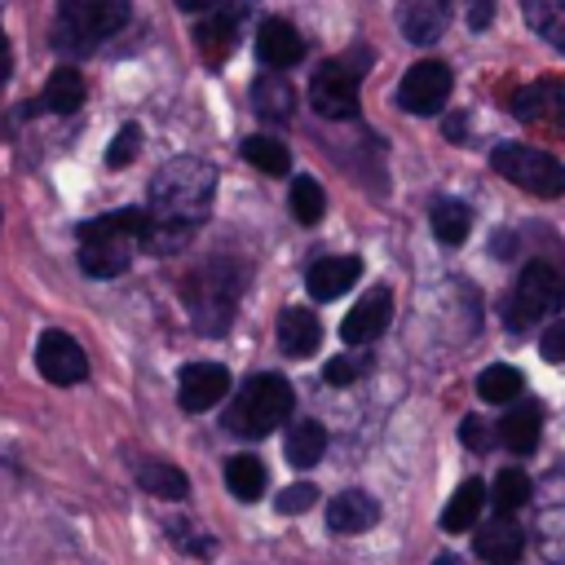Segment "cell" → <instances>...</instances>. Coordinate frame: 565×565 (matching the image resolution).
<instances>
[{
    "label": "cell",
    "mask_w": 565,
    "mask_h": 565,
    "mask_svg": "<svg viewBox=\"0 0 565 565\" xmlns=\"http://www.w3.org/2000/svg\"><path fill=\"white\" fill-rule=\"evenodd\" d=\"M137 146H141V128H137V124H124V128L110 137V146H106V163H110V168L132 163V159H137Z\"/></svg>",
    "instance_id": "836d02e7"
},
{
    "label": "cell",
    "mask_w": 565,
    "mask_h": 565,
    "mask_svg": "<svg viewBox=\"0 0 565 565\" xmlns=\"http://www.w3.org/2000/svg\"><path fill=\"white\" fill-rule=\"evenodd\" d=\"M128 22V0H57L53 44L62 53H88Z\"/></svg>",
    "instance_id": "277c9868"
},
{
    "label": "cell",
    "mask_w": 565,
    "mask_h": 565,
    "mask_svg": "<svg viewBox=\"0 0 565 565\" xmlns=\"http://www.w3.org/2000/svg\"><path fill=\"white\" fill-rule=\"evenodd\" d=\"M35 366H40V375L49 384H79V380H88V358L75 344V335H66V331H44L40 335Z\"/></svg>",
    "instance_id": "8fae6325"
},
{
    "label": "cell",
    "mask_w": 565,
    "mask_h": 565,
    "mask_svg": "<svg viewBox=\"0 0 565 565\" xmlns=\"http://www.w3.org/2000/svg\"><path fill=\"white\" fill-rule=\"evenodd\" d=\"M309 106L322 119H353L358 115V71L349 62H322L309 79Z\"/></svg>",
    "instance_id": "9c48e42d"
},
{
    "label": "cell",
    "mask_w": 565,
    "mask_h": 565,
    "mask_svg": "<svg viewBox=\"0 0 565 565\" xmlns=\"http://www.w3.org/2000/svg\"><path fill=\"white\" fill-rule=\"evenodd\" d=\"M490 18H494V4H490V0H472L468 22H472V26H490Z\"/></svg>",
    "instance_id": "ab89813d"
},
{
    "label": "cell",
    "mask_w": 565,
    "mask_h": 565,
    "mask_svg": "<svg viewBox=\"0 0 565 565\" xmlns=\"http://www.w3.org/2000/svg\"><path fill=\"white\" fill-rule=\"evenodd\" d=\"M185 305H190V318L194 327H203L207 335H221L230 322H234V300H238V278L225 260H212L203 265L199 274L185 278Z\"/></svg>",
    "instance_id": "8992f818"
},
{
    "label": "cell",
    "mask_w": 565,
    "mask_h": 565,
    "mask_svg": "<svg viewBox=\"0 0 565 565\" xmlns=\"http://www.w3.org/2000/svg\"><path fill=\"white\" fill-rule=\"evenodd\" d=\"M313 499H318L313 481H296V486H287V490L278 494V512H282V516H296V512L313 508Z\"/></svg>",
    "instance_id": "d590c367"
},
{
    "label": "cell",
    "mask_w": 565,
    "mask_h": 565,
    "mask_svg": "<svg viewBox=\"0 0 565 565\" xmlns=\"http://www.w3.org/2000/svg\"><path fill=\"white\" fill-rule=\"evenodd\" d=\"M450 84H455L450 66L437 62V57H424V62H415V66L402 75L397 102H402V110H411V115H437V110L446 106V97H450Z\"/></svg>",
    "instance_id": "30bf717a"
},
{
    "label": "cell",
    "mask_w": 565,
    "mask_h": 565,
    "mask_svg": "<svg viewBox=\"0 0 565 565\" xmlns=\"http://www.w3.org/2000/svg\"><path fill=\"white\" fill-rule=\"evenodd\" d=\"M433 565H459V561H455V556H450V552H446V556H437V561H433Z\"/></svg>",
    "instance_id": "ee69618b"
},
{
    "label": "cell",
    "mask_w": 565,
    "mask_h": 565,
    "mask_svg": "<svg viewBox=\"0 0 565 565\" xmlns=\"http://www.w3.org/2000/svg\"><path fill=\"white\" fill-rule=\"evenodd\" d=\"M322 212H327L322 185H318L313 177H296V181H291V216H296L300 225H318Z\"/></svg>",
    "instance_id": "1f68e13d"
},
{
    "label": "cell",
    "mask_w": 565,
    "mask_h": 565,
    "mask_svg": "<svg viewBox=\"0 0 565 565\" xmlns=\"http://www.w3.org/2000/svg\"><path fill=\"white\" fill-rule=\"evenodd\" d=\"M508 110H512L525 128L565 141V84H561V79H534V84L516 88Z\"/></svg>",
    "instance_id": "ba28073f"
},
{
    "label": "cell",
    "mask_w": 565,
    "mask_h": 565,
    "mask_svg": "<svg viewBox=\"0 0 565 565\" xmlns=\"http://www.w3.org/2000/svg\"><path fill=\"white\" fill-rule=\"evenodd\" d=\"M539 433H543V406L539 402H521L499 419V441L516 455H530L539 446Z\"/></svg>",
    "instance_id": "d6986e66"
},
{
    "label": "cell",
    "mask_w": 565,
    "mask_h": 565,
    "mask_svg": "<svg viewBox=\"0 0 565 565\" xmlns=\"http://www.w3.org/2000/svg\"><path fill=\"white\" fill-rule=\"evenodd\" d=\"M446 132H450L455 141H463V115H450V119H446Z\"/></svg>",
    "instance_id": "7bdbcfd3"
},
{
    "label": "cell",
    "mask_w": 565,
    "mask_h": 565,
    "mask_svg": "<svg viewBox=\"0 0 565 565\" xmlns=\"http://www.w3.org/2000/svg\"><path fill=\"white\" fill-rule=\"evenodd\" d=\"M561 305V274L547 265V260H530L512 287V300H508V322L512 327H530L539 318H547L552 309Z\"/></svg>",
    "instance_id": "52a82bcc"
},
{
    "label": "cell",
    "mask_w": 565,
    "mask_h": 565,
    "mask_svg": "<svg viewBox=\"0 0 565 565\" xmlns=\"http://www.w3.org/2000/svg\"><path fill=\"white\" fill-rule=\"evenodd\" d=\"M521 13L552 49L565 53V0H521Z\"/></svg>",
    "instance_id": "83f0119b"
},
{
    "label": "cell",
    "mask_w": 565,
    "mask_h": 565,
    "mask_svg": "<svg viewBox=\"0 0 565 565\" xmlns=\"http://www.w3.org/2000/svg\"><path fill=\"white\" fill-rule=\"evenodd\" d=\"M521 552H525V534H521V525L512 516L499 512L486 525H477V556L486 565H516Z\"/></svg>",
    "instance_id": "5bb4252c"
},
{
    "label": "cell",
    "mask_w": 565,
    "mask_h": 565,
    "mask_svg": "<svg viewBox=\"0 0 565 565\" xmlns=\"http://www.w3.org/2000/svg\"><path fill=\"white\" fill-rule=\"evenodd\" d=\"M4 79H9V35L0 31V88H4Z\"/></svg>",
    "instance_id": "b9f144b4"
},
{
    "label": "cell",
    "mask_w": 565,
    "mask_h": 565,
    "mask_svg": "<svg viewBox=\"0 0 565 565\" xmlns=\"http://www.w3.org/2000/svg\"><path fill=\"white\" fill-rule=\"evenodd\" d=\"M530 499V477L521 472V468H503L499 477H494V486H490V503H494V512H516L521 503Z\"/></svg>",
    "instance_id": "d6a6232c"
},
{
    "label": "cell",
    "mask_w": 565,
    "mask_h": 565,
    "mask_svg": "<svg viewBox=\"0 0 565 565\" xmlns=\"http://www.w3.org/2000/svg\"><path fill=\"white\" fill-rule=\"evenodd\" d=\"M397 22H402L406 40L433 44V40H441V31L450 22V9H446V0H406L402 13H397Z\"/></svg>",
    "instance_id": "ac0fdd59"
},
{
    "label": "cell",
    "mask_w": 565,
    "mask_h": 565,
    "mask_svg": "<svg viewBox=\"0 0 565 565\" xmlns=\"http://www.w3.org/2000/svg\"><path fill=\"white\" fill-rule=\"evenodd\" d=\"M84 75L75 71V66H57L53 75H49V84H44V93H40V110H49V115H71V110H79L84 106Z\"/></svg>",
    "instance_id": "7402d4cb"
},
{
    "label": "cell",
    "mask_w": 565,
    "mask_h": 565,
    "mask_svg": "<svg viewBox=\"0 0 565 565\" xmlns=\"http://www.w3.org/2000/svg\"><path fill=\"white\" fill-rule=\"evenodd\" d=\"M521 388H525V375L516 371V366H508V362H494V366H486L481 375H477V393L486 397V402H512V397H521Z\"/></svg>",
    "instance_id": "4dcf8cb0"
},
{
    "label": "cell",
    "mask_w": 565,
    "mask_h": 565,
    "mask_svg": "<svg viewBox=\"0 0 565 565\" xmlns=\"http://www.w3.org/2000/svg\"><path fill=\"white\" fill-rule=\"evenodd\" d=\"M380 521V503L366 490H340L327 508V525L331 534H362Z\"/></svg>",
    "instance_id": "e0dca14e"
},
{
    "label": "cell",
    "mask_w": 565,
    "mask_h": 565,
    "mask_svg": "<svg viewBox=\"0 0 565 565\" xmlns=\"http://www.w3.org/2000/svg\"><path fill=\"white\" fill-rule=\"evenodd\" d=\"M146 234V207L102 212L79 225V269L93 278H119Z\"/></svg>",
    "instance_id": "7a4b0ae2"
},
{
    "label": "cell",
    "mask_w": 565,
    "mask_h": 565,
    "mask_svg": "<svg viewBox=\"0 0 565 565\" xmlns=\"http://www.w3.org/2000/svg\"><path fill=\"white\" fill-rule=\"evenodd\" d=\"M168 534L177 539V547H181L185 556H203V561L212 556V539H207V534H199V530H190L185 521H168Z\"/></svg>",
    "instance_id": "e575fe53"
},
{
    "label": "cell",
    "mask_w": 565,
    "mask_h": 565,
    "mask_svg": "<svg viewBox=\"0 0 565 565\" xmlns=\"http://www.w3.org/2000/svg\"><path fill=\"white\" fill-rule=\"evenodd\" d=\"M318 344H322L318 318L309 309H282V318H278V349L287 358H309Z\"/></svg>",
    "instance_id": "44dd1931"
},
{
    "label": "cell",
    "mask_w": 565,
    "mask_h": 565,
    "mask_svg": "<svg viewBox=\"0 0 565 565\" xmlns=\"http://www.w3.org/2000/svg\"><path fill=\"white\" fill-rule=\"evenodd\" d=\"M265 481H269V472H265V463H260L256 455H230V463H225V486H230L234 499L256 503V499L265 494Z\"/></svg>",
    "instance_id": "4316f807"
},
{
    "label": "cell",
    "mask_w": 565,
    "mask_h": 565,
    "mask_svg": "<svg viewBox=\"0 0 565 565\" xmlns=\"http://www.w3.org/2000/svg\"><path fill=\"white\" fill-rule=\"evenodd\" d=\"M243 159H247L256 172H265V177H287V172H291L287 146L274 141V137H247V141H243Z\"/></svg>",
    "instance_id": "f546056e"
},
{
    "label": "cell",
    "mask_w": 565,
    "mask_h": 565,
    "mask_svg": "<svg viewBox=\"0 0 565 565\" xmlns=\"http://www.w3.org/2000/svg\"><path fill=\"white\" fill-rule=\"evenodd\" d=\"M543 358L565 362V318H561L556 327H547V335H543Z\"/></svg>",
    "instance_id": "f35d334b"
},
{
    "label": "cell",
    "mask_w": 565,
    "mask_h": 565,
    "mask_svg": "<svg viewBox=\"0 0 565 565\" xmlns=\"http://www.w3.org/2000/svg\"><path fill=\"white\" fill-rule=\"evenodd\" d=\"M225 397H230V371L221 362H190V366H181V380H177L181 411L199 415V411H212Z\"/></svg>",
    "instance_id": "7c38bea8"
},
{
    "label": "cell",
    "mask_w": 565,
    "mask_h": 565,
    "mask_svg": "<svg viewBox=\"0 0 565 565\" xmlns=\"http://www.w3.org/2000/svg\"><path fill=\"white\" fill-rule=\"evenodd\" d=\"M185 13H212V9H221L225 0H177Z\"/></svg>",
    "instance_id": "60d3db41"
},
{
    "label": "cell",
    "mask_w": 565,
    "mask_h": 565,
    "mask_svg": "<svg viewBox=\"0 0 565 565\" xmlns=\"http://www.w3.org/2000/svg\"><path fill=\"white\" fill-rule=\"evenodd\" d=\"M459 437H463L468 450H490V428H486V419H477V415H468V419L459 424Z\"/></svg>",
    "instance_id": "74e56055"
},
{
    "label": "cell",
    "mask_w": 565,
    "mask_h": 565,
    "mask_svg": "<svg viewBox=\"0 0 565 565\" xmlns=\"http://www.w3.org/2000/svg\"><path fill=\"white\" fill-rule=\"evenodd\" d=\"M362 371H366V362H362V358H331V362L322 366V380H327V384H335V388H344V384H353Z\"/></svg>",
    "instance_id": "8d00e7d4"
},
{
    "label": "cell",
    "mask_w": 565,
    "mask_h": 565,
    "mask_svg": "<svg viewBox=\"0 0 565 565\" xmlns=\"http://www.w3.org/2000/svg\"><path fill=\"white\" fill-rule=\"evenodd\" d=\"M256 49L274 71H287V66H296L305 57V40L287 18H265L260 35H256Z\"/></svg>",
    "instance_id": "2e32d148"
},
{
    "label": "cell",
    "mask_w": 565,
    "mask_h": 565,
    "mask_svg": "<svg viewBox=\"0 0 565 565\" xmlns=\"http://www.w3.org/2000/svg\"><path fill=\"white\" fill-rule=\"evenodd\" d=\"M433 234H437L446 247H459V243L472 234V212H468V203H459V199H437V203H433Z\"/></svg>",
    "instance_id": "f1b7e54d"
},
{
    "label": "cell",
    "mask_w": 565,
    "mask_h": 565,
    "mask_svg": "<svg viewBox=\"0 0 565 565\" xmlns=\"http://www.w3.org/2000/svg\"><path fill=\"white\" fill-rule=\"evenodd\" d=\"M194 44H199V53H203L212 66L225 62V57L234 53V44H238V18H230V9H212V13L199 22Z\"/></svg>",
    "instance_id": "ffe728a7"
},
{
    "label": "cell",
    "mask_w": 565,
    "mask_h": 565,
    "mask_svg": "<svg viewBox=\"0 0 565 565\" xmlns=\"http://www.w3.org/2000/svg\"><path fill=\"white\" fill-rule=\"evenodd\" d=\"M291 406H296L291 384L282 375H274V371H260V375L243 380V388L234 393V402L225 411V428L234 437H247L252 441V437H265L278 424H287L291 419Z\"/></svg>",
    "instance_id": "3957f363"
},
{
    "label": "cell",
    "mask_w": 565,
    "mask_h": 565,
    "mask_svg": "<svg viewBox=\"0 0 565 565\" xmlns=\"http://www.w3.org/2000/svg\"><path fill=\"white\" fill-rule=\"evenodd\" d=\"M282 450H287V463L291 468H313L322 459V450H327V428L318 419H300V424L287 428Z\"/></svg>",
    "instance_id": "484cf974"
},
{
    "label": "cell",
    "mask_w": 565,
    "mask_h": 565,
    "mask_svg": "<svg viewBox=\"0 0 565 565\" xmlns=\"http://www.w3.org/2000/svg\"><path fill=\"white\" fill-rule=\"evenodd\" d=\"M252 102H256V110H260L265 119L287 124V119H291V106H296V88H291L278 71H265V75L252 84Z\"/></svg>",
    "instance_id": "cb8c5ba5"
},
{
    "label": "cell",
    "mask_w": 565,
    "mask_h": 565,
    "mask_svg": "<svg viewBox=\"0 0 565 565\" xmlns=\"http://www.w3.org/2000/svg\"><path fill=\"white\" fill-rule=\"evenodd\" d=\"M481 508H486V486H481L477 477L459 481V490H455L450 503L441 508V530H446V534H463V530H472L477 516H481Z\"/></svg>",
    "instance_id": "603a6c76"
},
{
    "label": "cell",
    "mask_w": 565,
    "mask_h": 565,
    "mask_svg": "<svg viewBox=\"0 0 565 565\" xmlns=\"http://www.w3.org/2000/svg\"><path fill=\"white\" fill-rule=\"evenodd\" d=\"M490 168L512 181L516 190L534 194V199H561L565 194V163L539 146H521V141H503L490 150Z\"/></svg>",
    "instance_id": "5b68a950"
},
{
    "label": "cell",
    "mask_w": 565,
    "mask_h": 565,
    "mask_svg": "<svg viewBox=\"0 0 565 565\" xmlns=\"http://www.w3.org/2000/svg\"><path fill=\"white\" fill-rule=\"evenodd\" d=\"M358 278H362V260L358 256H322V260L309 265V278L305 282H309V296L313 300H335Z\"/></svg>",
    "instance_id": "9a60e30c"
},
{
    "label": "cell",
    "mask_w": 565,
    "mask_h": 565,
    "mask_svg": "<svg viewBox=\"0 0 565 565\" xmlns=\"http://www.w3.org/2000/svg\"><path fill=\"white\" fill-rule=\"evenodd\" d=\"M216 194V168L199 154L168 159L150 181V207H146V234L141 247L154 256H172L190 243V234L203 225Z\"/></svg>",
    "instance_id": "6da1fadb"
},
{
    "label": "cell",
    "mask_w": 565,
    "mask_h": 565,
    "mask_svg": "<svg viewBox=\"0 0 565 565\" xmlns=\"http://www.w3.org/2000/svg\"><path fill=\"white\" fill-rule=\"evenodd\" d=\"M388 318H393V296H388V287H371V291L344 313L340 340H344V344H371V340L384 335Z\"/></svg>",
    "instance_id": "4fadbf2b"
},
{
    "label": "cell",
    "mask_w": 565,
    "mask_h": 565,
    "mask_svg": "<svg viewBox=\"0 0 565 565\" xmlns=\"http://www.w3.org/2000/svg\"><path fill=\"white\" fill-rule=\"evenodd\" d=\"M137 486L146 494H154V499H185L190 494L185 472L177 463H168V459H141L137 463Z\"/></svg>",
    "instance_id": "d4e9b609"
}]
</instances>
